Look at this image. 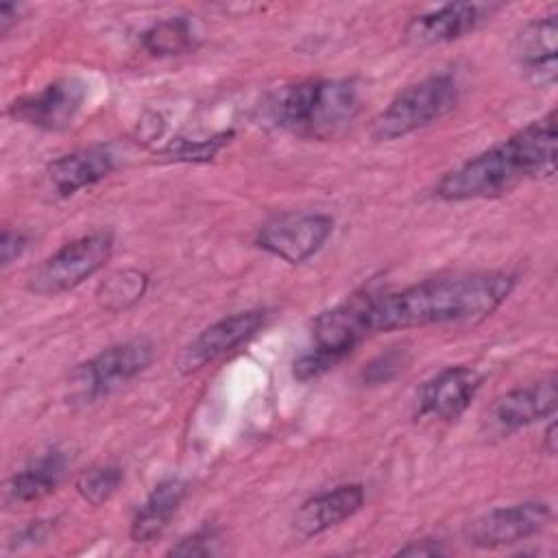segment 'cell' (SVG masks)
<instances>
[{
  "mask_svg": "<svg viewBox=\"0 0 558 558\" xmlns=\"http://www.w3.org/2000/svg\"><path fill=\"white\" fill-rule=\"evenodd\" d=\"M510 272H471L434 277L397 292L360 296L366 333L408 327L475 323L490 316L512 292Z\"/></svg>",
  "mask_w": 558,
  "mask_h": 558,
  "instance_id": "6da1fadb",
  "label": "cell"
},
{
  "mask_svg": "<svg viewBox=\"0 0 558 558\" xmlns=\"http://www.w3.org/2000/svg\"><path fill=\"white\" fill-rule=\"evenodd\" d=\"M556 174V111L447 172L434 194L447 203L495 198L527 179Z\"/></svg>",
  "mask_w": 558,
  "mask_h": 558,
  "instance_id": "7a4b0ae2",
  "label": "cell"
},
{
  "mask_svg": "<svg viewBox=\"0 0 558 558\" xmlns=\"http://www.w3.org/2000/svg\"><path fill=\"white\" fill-rule=\"evenodd\" d=\"M360 111L357 85L347 78H310L286 85L268 100V118L305 140L342 135Z\"/></svg>",
  "mask_w": 558,
  "mask_h": 558,
  "instance_id": "3957f363",
  "label": "cell"
},
{
  "mask_svg": "<svg viewBox=\"0 0 558 558\" xmlns=\"http://www.w3.org/2000/svg\"><path fill=\"white\" fill-rule=\"evenodd\" d=\"M460 100V81L449 74H432L418 83H412L399 92L384 111L371 124V137L375 142H392L405 137L418 129H425L449 111Z\"/></svg>",
  "mask_w": 558,
  "mask_h": 558,
  "instance_id": "277c9868",
  "label": "cell"
},
{
  "mask_svg": "<svg viewBox=\"0 0 558 558\" xmlns=\"http://www.w3.org/2000/svg\"><path fill=\"white\" fill-rule=\"evenodd\" d=\"M150 362L153 344L148 340L137 338L113 344L72 371L68 397L72 403H94L135 379L148 368Z\"/></svg>",
  "mask_w": 558,
  "mask_h": 558,
  "instance_id": "5b68a950",
  "label": "cell"
},
{
  "mask_svg": "<svg viewBox=\"0 0 558 558\" xmlns=\"http://www.w3.org/2000/svg\"><path fill=\"white\" fill-rule=\"evenodd\" d=\"M113 253V233L111 231H94L81 235L50 257H46L31 275L28 290L44 296H54L81 286L87 277L98 272Z\"/></svg>",
  "mask_w": 558,
  "mask_h": 558,
  "instance_id": "8992f818",
  "label": "cell"
},
{
  "mask_svg": "<svg viewBox=\"0 0 558 558\" xmlns=\"http://www.w3.org/2000/svg\"><path fill=\"white\" fill-rule=\"evenodd\" d=\"M549 521L551 508L545 501L501 506L473 519L464 530V538L477 549H499L536 536Z\"/></svg>",
  "mask_w": 558,
  "mask_h": 558,
  "instance_id": "52a82bcc",
  "label": "cell"
},
{
  "mask_svg": "<svg viewBox=\"0 0 558 558\" xmlns=\"http://www.w3.org/2000/svg\"><path fill=\"white\" fill-rule=\"evenodd\" d=\"M331 233L333 218L327 214H288L266 222L255 244L288 264H301L318 253Z\"/></svg>",
  "mask_w": 558,
  "mask_h": 558,
  "instance_id": "ba28073f",
  "label": "cell"
},
{
  "mask_svg": "<svg viewBox=\"0 0 558 558\" xmlns=\"http://www.w3.org/2000/svg\"><path fill=\"white\" fill-rule=\"evenodd\" d=\"M85 96L87 85L81 78H59L35 94L13 100L9 116L41 131H63L74 122Z\"/></svg>",
  "mask_w": 558,
  "mask_h": 558,
  "instance_id": "9c48e42d",
  "label": "cell"
},
{
  "mask_svg": "<svg viewBox=\"0 0 558 558\" xmlns=\"http://www.w3.org/2000/svg\"><path fill=\"white\" fill-rule=\"evenodd\" d=\"M497 11V4L486 2H453L438 9L414 15L405 24V41L416 48H429L462 39L477 31L490 15Z\"/></svg>",
  "mask_w": 558,
  "mask_h": 558,
  "instance_id": "30bf717a",
  "label": "cell"
},
{
  "mask_svg": "<svg viewBox=\"0 0 558 558\" xmlns=\"http://www.w3.org/2000/svg\"><path fill=\"white\" fill-rule=\"evenodd\" d=\"M266 323L264 310H246L205 327L179 355V371L190 375L253 338Z\"/></svg>",
  "mask_w": 558,
  "mask_h": 558,
  "instance_id": "8fae6325",
  "label": "cell"
},
{
  "mask_svg": "<svg viewBox=\"0 0 558 558\" xmlns=\"http://www.w3.org/2000/svg\"><path fill=\"white\" fill-rule=\"evenodd\" d=\"M558 13L527 22L512 41V57L532 87H554L558 76Z\"/></svg>",
  "mask_w": 558,
  "mask_h": 558,
  "instance_id": "7c38bea8",
  "label": "cell"
},
{
  "mask_svg": "<svg viewBox=\"0 0 558 558\" xmlns=\"http://www.w3.org/2000/svg\"><path fill=\"white\" fill-rule=\"evenodd\" d=\"M558 408V381L554 375L519 386L501 395L488 410V425L497 434H510L551 416Z\"/></svg>",
  "mask_w": 558,
  "mask_h": 558,
  "instance_id": "4fadbf2b",
  "label": "cell"
},
{
  "mask_svg": "<svg viewBox=\"0 0 558 558\" xmlns=\"http://www.w3.org/2000/svg\"><path fill=\"white\" fill-rule=\"evenodd\" d=\"M482 381V373L471 366H449L421 388L418 412L438 421L458 418L475 399Z\"/></svg>",
  "mask_w": 558,
  "mask_h": 558,
  "instance_id": "5bb4252c",
  "label": "cell"
},
{
  "mask_svg": "<svg viewBox=\"0 0 558 558\" xmlns=\"http://www.w3.org/2000/svg\"><path fill=\"white\" fill-rule=\"evenodd\" d=\"M366 336L360 296L318 314L312 323V349L336 364L344 360Z\"/></svg>",
  "mask_w": 558,
  "mask_h": 558,
  "instance_id": "9a60e30c",
  "label": "cell"
},
{
  "mask_svg": "<svg viewBox=\"0 0 558 558\" xmlns=\"http://www.w3.org/2000/svg\"><path fill=\"white\" fill-rule=\"evenodd\" d=\"M362 506L364 488L360 484H344L301 504L292 527L301 538H312L351 519Z\"/></svg>",
  "mask_w": 558,
  "mask_h": 558,
  "instance_id": "2e32d148",
  "label": "cell"
},
{
  "mask_svg": "<svg viewBox=\"0 0 558 558\" xmlns=\"http://www.w3.org/2000/svg\"><path fill=\"white\" fill-rule=\"evenodd\" d=\"M113 168V155L102 146H92L54 159L48 166V181L59 196H72L78 190L102 181Z\"/></svg>",
  "mask_w": 558,
  "mask_h": 558,
  "instance_id": "e0dca14e",
  "label": "cell"
},
{
  "mask_svg": "<svg viewBox=\"0 0 558 558\" xmlns=\"http://www.w3.org/2000/svg\"><path fill=\"white\" fill-rule=\"evenodd\" d=\"M187 493V486L179 477L161 480L146 501L137 508L133 521H131V538L135 543H148L157 538L170 523V519L177 514L183 497Z\"/></svg>",
  "mask_w": 558,
  "mask_h": 558,
  "instance_id": "ac0fdd59",
  "label": "cell"
},
{
  "mask_svg": "<svg viewBox=\"0 0 558 558\" xmlns=\"http://www.w3.org/2000/svg\"><path fill=\"white\" fill-rule=\"evenodd\" d=\"M65 469V458L59 451H50L37 462L13 473L7 482V497L13 504H31L50 495Z\"/></svg>",
  "mask_w": 558,
  "mask_h": 558,
  "instance_id": "d6986e66",
  "label": "cell"
},
{
  "mask_svg": "<svg viewBox=\"0 0 558 558\" xmlns=\"http://www.w3.org/2000/svg\"><path fill=\"white\" fill-rule=\"evenodd\" d=\"M142 46L155 57H174L194 48L192 24L183 17H168L142 33Z\"/></svg>",
  "mask_w": 558,
  "mask_h": 558,
  "instance_id": "ffe728a7",
  "label": "cell"
},
{
  "mask_svg": "<svg viewBox=\"0 0 558 558\" xmlns=\"http://www.w3.org/2000/svg\"><path fill=\"white\" fill-rule=\"evenodd\" d=\"M148 286V277L142 270L124 268L118 272H111L96 290L98 303L109 312H122L137 303Z\"/></svg>",
  "mask_w": 558,
  "mask_h": 558,
  "instance_id": "44dd1931",
  "label": "cell"
},
{
  "mask_svg": "<svg viewBox=\"0 0 558 558\" xmlns=\"http://www.w3.org/2000/svg\"><path fill=\"white\" fill-rule=\"evenodd\" d=\"M122 469L116 464H96L76 477V493L92 506H102L122 484Z\"/></svg>",
  "mask_w": 558,
  "mask_h": 558,
  "instance_id": "7402d4cb",
  "label": "cell"
},
{
  "mask_svg": "<svg viewBox=\"0 0 558 558\" xmlns=\"http://www.w3.org/2000/svg\"><path fill=\"white\" fill-rule=\"evenodd\" d=\"M408 364V351L403 347H392L386 353H379L368 364H364L360 379L364 386H379L395 379Z\"/></svg>",
  "mask_w": 558,
  "mask_h": 558,
  "instance_id": "603a6c76",
  "label": "cell"
},
{
  "mask_svg": "<svg viewBox=\"0 0 558 558\" xmlns=\"http://www.w3.org/2000/svg\"><path fill=\"white\" fill-rule=\"evenodd\" d=\"M227 140H229V133H220L211 140H198V142L177 140L174 144L166 146V150L161 155H166L168 159H174V161H207L222 148V144Z\"/></svg>",
  "mask_w": 558,
  "mask_h": 558,
  "instance_id": "cb8c5ba5",
  "label": "cell"
},
{
  "mask_svg": "<svg viewBox=\"0 0 558 558\" xmlns=\"http://www.w3.org/2000/svg\"><path fill=\"white\" fill-rule=\"evenodd\" d=\"M216 530L201 527L170 547L168 556H211L216 551Z\"/></svg>",
  "mask_w": 558,
  "mask_h": 558,
  "instance_id": "d4e9b609",
  "label": "cell"
},
{
  "mask_svg": "<svg viewBox=\"0 0 558 558\" xmlns=\"http://www.w3.org/2000/svg\"><path fill=\"white\" fill-rule=\"evenodd\" d=\"M28 238L26 233L17 231V229H9L4 227L2 238H0V257H2V266H11L24 251H26Z\"/></svg>",
  "mask_w": 558,
  "mask_h": 558,
  "instance_id": "484cf974",
  "label": "cell"
},
{
  "mask_svg": "<svg viewBox=\"0 0 558 558\" xmlns=\"http://www.w3.org/2000/svg\"><path fill=\"white\" fill-rule=\"evenodd\" d=\"M397 554L399 556H442L445 547L438 541L421 538V541H414V543L401 547Z\"/></svg>",
  "mask_w": 558,
  "mask_h": 558,
  "instance_id": "4316f807",
  "label": "cell"
},
{
  "mask_svg": "<svg viewBox=\"0 0 558 558\" xmlns=\"http://www.w3.org/2000/svg\"><path fill=\"white\" fill-rule=\"evenodd\" d=\"M22 7L15 2H2L0 4V33L7 35L11 31V26L20 20Z\"/></svg>",
  "mask_w": 558,
  "mask_h": 558,
  "instance_id": "83f0119b",
  "label": "cell"
},
{
  "mask_svg": "<svg viewBox=\"0 0 558 558\" xmlns=\"http://www.w3.org/2000/svg\"><path fill=\"white\" fill-rule=\"evenodd\" d=\"M46 534H48V525H46L44 521H33V523H28V525L17 534V538L24 541V543H35V541H44Z\"/></svg>",
  "mask_w": 558,
  "mask_h": 558,
  "instance_id": "f1b7e54d",
  "label": "cell"
},
{
  "mask_svg": "<svg viewBox=\"0 0 558 558\" xmlns=\"http://www.w3.org/2000/svg\"><path fill=\"white\" fill-rule=\"evenodd\" d=\"M543 449L549 453V456H554L556 453V423L551 421L549 425H547V429H545V434H543Z\"/></svg>",
  "mask_w": 558,
  "mask_h": 558,
  "instance_id": "f546056e",
  "label": "cell"
}]
</instances>
